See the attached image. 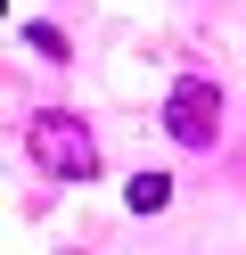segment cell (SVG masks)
I'll list each match as a JSON object with an SVG mask.
<instances>
[{
    "instance_id": "obj_3",
    "label": "cell",
    "mask_w": 246,
    "mask_h": 255,
    "mask_svg": "<svg viewBox=\"0 0 246 255\" xmlns=\"http://www.w3.org/2000/svg\"><path fill=\"white\" fill-rule=\"evenodd\" d=\"M164 206H172V181L164 173H140L131 181V214H164Z\"/></svg>"
},
{
    "instance_id": "obj_1",
    "label": "cell",
    "mask_w": 246,
    "mask_h": 255,
    "mask_svg": "<svg viewBox=\"0 0 246 255\" xmlns=\"http://www.w3.org/2000/svg\"><path fill=\"white\" fill-rule=\"evenodd\" d=\"M25 148H33V165H41L49 181H90L98 173V140L82 132V116H66V107H41V116L25 124Z\"/></svg>"
},
{
    "instance_id": "obj_2",
    "label": "cell",
    "mask_w": 246,
    "mask_h": 255,
    "mask_svg": "<svg viewBox=\"0 0 246 255\" xmlns=\"http://www.w3.org/2000/svg\"><path fill=\"white\" fill-rule=\"evenodd\" d=\"M164 132H172L180 148H213V132H222V91H213L205 74H180L172 99H164Z\"/></svg>"
},
{
    "instance_id": "obj_4",
    "label": "cell",
    "mask_w": 246,
    "mask_h": 255,
    "mask_svg": "<svg viewBox=\"0 0 246 255\" xmlns=\"http://www.w3.org/2000/svg\"><path fill=\"white\" fill-rule=\"evenodd\" d=\"M25 41H33V50H41V58H66V33H58V25H33Z\"/></svg>"
}]
</instances>
